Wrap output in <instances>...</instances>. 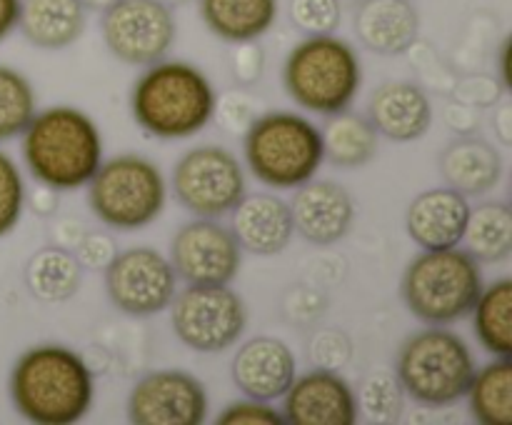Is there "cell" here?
<instances>
[{
	"instance_id": "obj_1",
	"label": "cell",
	"mask_w": 512,
	"mask_h": 425,
	"mask_svg": "<svg viewBox=\"0 0 512 425\" xmlns=\"http://www.w3.org/2000/svg\"><path fill=\"white\" fill-rule=\"evenodd\" d=\"M93 398V370L65 345L28 348L10 370V400L30 423H78L88 415Z\"/></svg>"
},
{
	"instance_id": "obj_2",
	"label": "cell",
	"mask_w": 512,
	"mask_h": 425,
	"mask_svg": "<svg viewBox=\"0 0 512 425\" xmlns=\"http://www.w3.org/2000/svg\"><path fill=\"white\" fill-rule=\"evenodd\" d=\"M215 85L185 60H158L145 65L130 90L135 123L160 140L193 138L213 123Z\"/></svg>"
},
{
	"instance_id": "obj_3",
	"label": "cell",
	"mask_w": 512,
	"mask_h": 425,
	"mask_svg": "<svg viewBox=\"0 0 512 425\" xmlns=\"http://www.w3.org/2000/svg\"><path fill=\"white\" fill-rule=\"evenodd\" d=\"M20 138L30 175L58 193L88 185L103 163L98 125L88 113L70 105L35 110Z\"/></svg>"
},
{
	"instance_id": "obj_4",
	"label": "cell",
	"mask_w": 512,
	"mask_h": 425,
	"mask_svg": "<svg viewBox=\"0 0 512 425\" xmlns=\"http://www.w3.org/2000/svg\"><path fill=\"white\" fill-rule=\"evenodd\" d=\"M478 363L470 345L445 325H428L398 350L395 378L403 393L428 408H445L465 398Z\"/></svg>"
},
{
	"instance_id": "obj_5",
	"label": "cell",
	"mask_w": 512,
	"mask_h": 425,
	"mask_svg": "<svg viewBox=\"0 0 512 425\" xmlns=\"http://www.w3.org/2000/svg\"><path fill=\"white\" fill-rule=\"evenodd\" d=\"M480 290V263L460 245L423 250L410 260L400 280L405 305L425 325H450L468 318Z\"/></svg>"
},
{
	"instance_id": "obj_6",
	"label": "cell",
	"mask_w": 512,
	"mask_h": 425,
	"mask_svg": "<svg viewBox=\"0 0 512 425\" xmlns=\"http://www.w3.org/2000/svg\"><path fill=\"white\" fill-rule=\"evenodd\" d=\"M243 153L250 173L280 190L308 183L325 160L318 125L290 110L260 113L243 133Z\"/></svg>"
},
{
	"instance_id": "obj_7",
	"label": "cell",
	"mask_w": 512,
	"mask_h": 425,
	"mask_svg": "<svg viewBox=\"0 0 512 425\" xmlns=\"http://www.w3.org/2000/svg\"><path fill=\"white\" fill-rule=\"evenodd\" d=\"M363 80L360 58L348 40L330 35H305L283 65L285 93L303 110L333 115L350 108Z\"/></svg>"
},
{
	"instance_id": "obj_8",
	"label": "cell",
	"mask_w": 512,
	"mask_h": 425,
	"mask_svg": "<svg viewBox=\"0 0 512 425\" xmlns=\"http://www.w3.org/2000/svg\"><path fill=\"white\" fill-rule=\"evenodd\" d=\"M168 183L158 165L138 153L100 163L88 180V205L95 218L115 230H138L160 218Z\"/></svg>"
},
{
	"instance_id": "obj_9",
	"label": "cell",
	"mask_w": 512,
	"mask_h": 425,
	"mask_svg": "<svg viewBox=\"0 0 512 425\" xmlns=\"http://www.w3.org/2000/svg\"><path fill=\"white\" fill-rule=\"evenodd\" d=\"M173 193L195 218H223L248 193L243 165L223 145L190 148L173 168Z\"/></svg>"
},
{
	"instance_id": "obj_10",
	"label": "cell",
	"mask_w": 512,
	"mask_h": 425,
	"mask_svg": "<svg viewBox=\"0 0 512 425\" xmlns=\"http://www.w3.org/2000/svg\"><path fill=\"white\" fill-rule=\"evenodd\" d=\"M170 325L180 343L198 353H220L238 343L248 325L243 298L228 285H188L175 293Z\"/></svg>"
},
{
	"instance_id": "obj_11",
	"label": "cell",
	"mask_w": 512,
	"mask_h": 425,
	"mask_svg": "<svg viewBox=\"0 0 512 425\" xmlns=\"http://www.w3.org/2000/svg\"><path fill=\"white\" fill-rule=\"evenodd\" d=\"M178 33L173 5L165 0H115L103 10L100 35L125 65H153L170 53Z\"/></svg>"
},
{
	"instance_id": "obj_12",
	"label": "cell",
	"mask_w": 512,
	"mask_h": 425,
	"mask_svg": "<svg viewBox=\"0 0 512 425\" xmlns=\"http://www.w3.org/2000/svg\"><path fill=\"white\" fill-rule=\"evenodd\" d=\"M103 273L108 300L130 318L163 313L178 293V275L170 258L148 245L115 253Z\"/></svg>"
},
{
	"instance_id": "obj_13",
	"label": "cell",
	"mask_w": 512,
	"mask_h": 425,
	"mask_svg": "<svg viewBox=\"0 0 512 425\" xmlns=\"http://www.w3.org/2000/svg\"><path fill=\"white\" fill-rule=\"evenodd\" d=\"M170 263L188 285H228L243 263V248L218 218H195L175 233Z\"/></svg>"
},
{
	"instance_id": "obj_14",
	"label": "cell",
	"mask_w": 512,
	"mask_h": 425,
	"mask_svg": "<svg viewBox=\"0 0 512 425\" xmlns=\"http://www.w3.org/2000/svg\"><path fill=\"white\" fill-rule=\"evenodd\" d=\"M205 418L208 393L188 370H153L130 388L128 420L135 425H200Z\"/></svg>"
},
{
	"instance_id": "obj_15",
	"label": "cell",
	"mask_w": 512,
	"mask_h": 425,
	"mask_svg": "<svg viewBox=\"0 0 512 425\" xmlns=\"http://www.w3.org/2000/svg\"><path fill=\"white\" fill-rule=\"evenodd\" d=\"M283 423L288 425H353L358 423V393L333 368L295 375L283 393Z\"/></svg>"
},
{
	"instance_id": "obj_16",
	"label": "cell",
	"mask_w": 512,
	"mask_h": 425,
	"mask_svg": "<svg viewBox=\"0 0 512 425\" xmlns=\"http://www.w3.org/2000/svg\"><path fill=\"white\" fill-rule=\"evenodd\" d=\"M290 205L295 233L313 245H333L350 233L355 203L348 190L333 180H313L298 185Z\"/></svg>"
},
{
	"instance_id": "obj_17",
	"label": "cell",
	"mask_w": 512,
	"mask_h": 425,
	"mask_svg": "<svg viewBox=\"0 0 512 425\" xmlns=\"http://www.w3.org/2000/svg\"><path fill=\"white\" fill-rule=\"evenodd\" d=\"M233 383L238 390L248 398L258 400H273L283 398L288 385L298 375V365H295L293 350L288 343L273 335H258L243 343L235 353L233 365Z\"/></svg>"
},
{
	"instance_id": "obj_18",
	"label": "cell",
	"mask_w": 512,
	"mask_h": 425,
	"mask_svg": "<svg viewBox=\"0 0 512 425\" xmlns=\"http://www.w3.org/2000/svg\"><path fill=\"white\" fill-rule=\"evenodd\" d=\"M468 215V198L445 185L415 195L405 213V228L410 240L423 250L453 248L463 243Z\"/></svg>"
},
{
	"instance_id": "obj_19",
	"label": "cell",
	"mask_w": 512,
	"mask_h": 425,
	"mask_svg": "<svg viewBox=\"0 0 512 425\" xmlns=\"http://www.w3.org/2000/svg\"><path fill=\"white\" fill-rule=\"evenodd\" d=\"M233 235L253 255H278L295 235L290 205L273 193H245L233 210Z\"/></svg>"
},
{
	"instance_id": "obj_20",
	"label": "cell",
	"mask_w": 512,
	"mask_h": 425,
	"mask_svg": "<svg viewBox=\"0 0 512 425\" xmlns=\"http://www.w3.org/2000/svg\"><path fill=\"white\" fill-rule=\"evenodd\" d=\"M368 113L378 135L395 143L423 138L433 123V105L428 93L410 80H390L380 85L370 95Z\"/></svg>"
},
{
	"instance_id": "obj_21",
	"label": "cell",
	"mask_w": 512,
	"mask_h": 425,
	"mask_svg": "<svg viewBox=\"0 0 512 425\" xmlns=\"http://www.w3.org/2000/svg\"><path fill=\"white\" fill-rule=\"evenodd\" d=\"M353 28L373 53L400 55L418 43L420 15L410 0H360Z\"/></svg>"
},
{
	"instance_id": "obj_22",
	"label": "cell",
	"mask_w": 512,
	"mask_h": 425,
	"mask_svg": "<svg viewBox=\"0 0 512 425\" xmlns=\"http://www.w3.org/2000/svg\"><path fill=\"white\" fill-rule=\"evenodd\" d=\"M440 175L448 188L458 190L465 198L485 195L503 178V158L488 140L463 135L440 155Z\"/></svg>"
},
{
	"instance_id": "obj_23",
	"label": "cell",
	"mask_w": 512,
	"mask_h": 425,
	"mask_svg": "<svg viewBox=\"0 0 512 425\" xmlns=\"http://www.w3.org/2000/svg\"><path fill=\"white\" fill-rule=\"evenodd\" d=\"M88 8L83 0H20L18 30L40 50H63L83 35Z\"/></svg>"
},
{
	"instance_id": "obj_24",
	"label": "cell",
	"mask_w": 512,
	"mask_h": 425,
	"mask_svg": "<svg viewBox=\"0 0 512 425\" xmlns=\"http://www.w3.org/2000/svg\"><path fill=\"white\" fill-rule=\"evenodd\" d=\"M200 18L225 43L260 40L278 20V0H198Z\"/></svg>"
},
{
	"instance_id": "obj_25",
	"label": "cell",
	"mask_w": 512,
	"mask_h": 425,
	"mask_svg": "<svg viewBox=\"0 0 512 425\" xmlns=\"http://www.w3.org/2000/svg\"><path fill=\"white\" fill-rule=\"evenodd\" d=\"M323 135V155L338 168H360L368 160H373L378 150V130L365 115L353 110H338L328 115Z\"/></svg>"
},
{
	"instance_id": "obj_26",
	"label": "cell",
	"mask_w": 512,
	"mask_h": 425,
	"mask_svg": "<svg viewBox=\"0 0 512 425\" xmlns=\"http://www.w3.org/2000/svg\"><path fill=\"white\" fill-rule=\"evenodd\" d=\"M83 280V265L78 263L73 250L63 245L40 248L25 265V283L33 298L43 303H63L70 300Z\"/></svg>"
},
{
	"instance_id": "obj_27",
	"label": "cell",
	"mask_w": 512,
	"mask_h": 425,
	"mask_svg": "<svg viewBox=\"0 0 512 425\" xmlns=\"http://www.w3.org/2000/svg\"><path fill=\"white\" fill-rule=\"evenodd\" d=\"M475 335L495 358H512V280L500 278L483 285L473 305Z\"/></svg>"
},
{
	"instance_id": "obj_28",
	"label": "cell",
	"mask_w": 512,
	"mask_h": 425,
	"mask_svg": "<svg viewBox=\"0 0 512 425\" xmlns=\"http://www.w3.org/2000/svg\"><path fill=\"white\" fill-rule=\"evenodd\" d=\"M470 413L483 425H512V363L495 358L485 368L475 370L465 393Z\"/></svg>"
},
{
	"instance_id": "obj_29",
	"label": "cell",
	"mask_w": 512,
	"mask_h": 425,
	"mask_svg": "<svg viewBox=\"0 0 512 425\" xmlns=\"http://www.w3.org/2000/svg\"><path fill=\"white\" fill-rule=\"evenodd\" d=\"M465 250L478 263H500L512 253V213L505 203L470 208L465 225Z\"/></svg>"
},
{
	"instance_id": "obj_30",
	"label": "cell",
	"mask_w": 512,
	"mask_h": 425,
	"mask_svg": "<svg viewBox=\"0 0 512 425\" xmlns=\"http://www.w3.org/2000/svg\"><path fill=\"white\" fill-rule=\"evenodd\" d=\"M38 110L35 88L20 70L0 65V143L13 140L28 128Z\"/></svg>"
},
{
	"instance_id": "obj_31",
	"label": "cell",
	"mask_w": 512,
	"mask_h": 425,
	"mask_svg": "<svg viewBox=\"0 0 512 425\" xmlns=\"http://www.w3.org/2000/svg\"><path fill=\"white\" fill-rule=\"evenodd\" d=\"M403 385L390 370H375L360 388L358 408L368 413L373 423H395L403 413Z\"/></svg>"
},
{
	"instance_id": "obj_32",
	"label": "cell",
	"mask_w": 512,
	"mask_h": 425,
	"mask_svg": "<svg viewBox=\"0 0 512 425\" xmlns=\"http://www.w3.org/2000/svg\"><path fill=\"white\" fill-rule=\"evenodd\" d=\"M25 180L18 163L5 150H0V238L13 233L23 218Z\"/></svg>"
},
{
	"instance_id": "obj_33",
	"label": "cell",
	"mask_w": 512,
	"mask_h": 425,
	"mask_svg": "<svg viewBox=\"0 0 512 425\" xmlns=\"http://www.w3.org/2000/svg\"><path fill=\"white\" fill-rule=\"evenodd\" d=\"M340 0H290V23L305 35H330L340 28Z\"/></svg>"
},
{
	"instance_id": "obj_34",
	"label": "cell",
	"mask_w": 512,
	"mask_h": 425,
	"mask_svg": "<svg viewBox=\"0 0 512 425\" xmlns=\"http://www.w3.org/2000/svg\"><path fill=\"white\" fill-rule=\"evenodd\" d=\"M255 118H258V103L240 90H230L223 98L215 100L213 120L223 133L243 135Z\"/></svg>"
},
{
	"instance_id": "obj_35",
	"label": "cell",
	"mask_w": 512,
	"mask_h": 425,
	"mask_svg": "<svg viewBox=\"0 0 512 425\" xmlns=\"http://www.w3.org/2000/svg\"><path fill=\"white\" fill-rule=\"evenodd\" d=\"M283 415L275 410L268 400L248 398L235 400V403L225 405L218 415V425H280Z\"/></svg>"
},
{
	"instance_id": "obj_36",
	"label": "cell",
	"mask_w": 512,
	"mask_h": 425,
	"mask_svg": "<svg viewBox=\"0 0 512 425\" xmlns=\"http://www.w3.org/2000/svg\"><path fill=\"white\" fill-rule=\"evenodd\" d=\"M235 50L230 55V68H233L235 80L240 85L258 83L265 68V53L258 45V40H243V43H233Z\"/></svg>"
},
{
	"instance_id": "obj_37",
	"label": "cell",
	"mask_w": 512,
	"mask_h": 425,
	"mask_svg": "<svg viewBox=\"0 0 512 425\" xmlns=\"http://www.w3.org/2000/svg\"><path fill=\"white\" fill-rule=\"evenodd\" d=\"M453 95L458 103L473 105V108H490L500 100L503 88L495 78L488 75H475V78L460 80L458 85H453Z\"/></svg>"
},
{
	"instance_id": "obj_38",
	"label": "cell",
	"mask_w": 512,
	"mask_h": 425,
	"mask_svg": "<svg viewBox=\"0 0 512 425\" xmlns=\"http://www.w3.org/2000/svg\"><path fill=\"white\" fill-rule=\"evenodd\" d=\"M350 353H353V345H350V340L340 330H325L310 345V355L320 363L318 368L338 370L340 365L348 363Z\"/></svg>"
},
{
	"instance_id": "obj_39",
	"label": "cell",
	"mask_w": 512,
	"mask_h": 425,
	"mask_svg": "<svg viewBox=\"0 0 512 425\" xmlns=\"http://www.w3.org/2000/svg\"><path fill=\"white\" fill-rule=\"evenodd\" d=\"M115 240L105 233H83V238L75 245V258L83 268L105 270L110 260L115 258Z\"/></svg>"
},
{
	"instance_id": "obj_40",
	"label": "cell",
	"mask_w": 512,
	"mask_h": 425,
	"mask_svg": "<svg viewBox=\"0 0 512 425\" xmlns=\"http://www.w3.org/2000/svg\"><path fill=\"white\" fill-rule=\"evenodd\" d=\"M445 120H448V125L455 130V133L473 135V130L478 128L480 123V115H478V108L455 100V105H450L448 113H445Z\"/></svg>"
},
{
	"instance_id": "obj_41",
	"label": "cell",
	"mask_w": 512,
	"mask_h": 425,
	"mask_svg": "<svg viewBox=\"0 0 512 425\" xmlns=\"http://www.w3.org/2000/svg\"><path fill=\"white\" fill-rule=\"evenodd\" d=\"M20 0H0V43L18 28Z\"/></svg>"
},
{
	"instance_id": "obj_42",
	"label": "cell",
	"mask_w": 512,
	"mask_h": 425,
	"mask_svg": "<svg viewBox=\"0 0 512 425\" xmlns=\"http://www.w3.org/2000/svg\"><path fill=\"white\" fill-rule=\"evenodd\" d=\"M55 208H58V190L40 183V188L33 193V210L38 215H50Z\"/></svg>"
},
{
	"instance_id": "obj_43",
	"label": "cell",
	"mask_w": 512,
	"mask_h": 425,
	"mask_svg": "<svg viewBox=\"0 0 512 425\" xmlns=\"http://www.w3.org/2000/svg\"><path fill=\"white\" fill-rule=\"evenodd\" d=\"M493 125H495V130H498V138L503 140V145H510L512 143V135H510L512 133V108H510V103H505L503 108L495 113Z\"/></svg>"
},
{
	"instance_id": "obj_44",
	"label": "cell",
	"mask_w": 512,
	"mask_h": 425,
	"mask_svg": "<svg viewBox=\"0 0 512 425\" xmlns=\"http://www.w3.org/2000/svg\"><path fill=\"white\" fill-rule=\"evenodd\" d=\"M115 0H83V5L88 10H100V13H103L105 8H110V5H113Z\"/></svg>"
},
{
	"instance_id": "obj_45",
	"label": "cell",
	"mask_w": 512,
	"mask_h": 425,
	"mask_svg": "<svg viewBox=\"0 0 512 425\" xmlns=\"http://www.w3.org/2000/svg\"><path fill=\"white\" fill-rule=\"evenodd\" d=\"M168 5H180V3H188V0H165Z\"/></svg>"
}]
</instances>
